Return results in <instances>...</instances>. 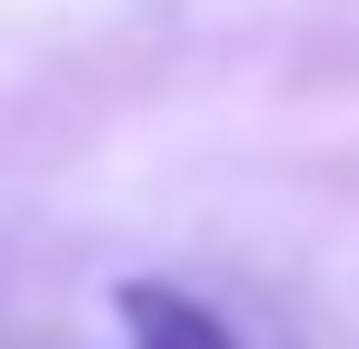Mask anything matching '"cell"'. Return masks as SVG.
Returning a JSON list of instances; mask_svg holds the SVG:
<instances>
[{
    "label": "cell",
    "mask_w": 359,
    "mask_h": 349,
    "mask_svg": "<svg viewBox=\"0 0 359 349\" xmlns=\"http://www.w3.org/2000/svg\"><path fill=\"white\" fill-rule=\"evenodd\" d=\"M110 310H120L130 349H240V339L219 329L190 289H170V280H120V289H110Z\"/></svg>",
    "instance_id": "obj_1"
}]
</instances>
